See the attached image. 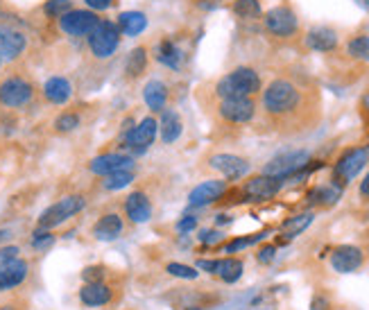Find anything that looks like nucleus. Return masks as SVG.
<instances>
[{
	"instance_id": "nucleus-15",
	"label": "nucleus",
	"mask_w": 369,
	"mask_h": 310,
	"mask_svg": "<svg viewBox=\"0 0 369 310\" xmlns=\"http://www.w3.org/2000/svg\"><path fill=\"white\" fill-rule=\"evenodd\" d=\"M114 299H116V287L109 285L107 281L84 283L82 290H79V301L88 308L109 306V304H114Z\"/></svg>"
},
{
	"instance_id": "nucleus-37",
	"label": "nucleus",
	"mask_w": 369,
	"mask_h": 310,
	"mask_svg": "<svg viewBox=\"0 0 369 310\" xmlns=\"http://www.w3.org/2000/svg\"><path fill=\"white\" fill-rule=\"evenodd\" d=\"M168 274L170 276H177V279H186V281H193L197 279V270L190 268V265H181V263H170L168 265Z\"/></svg>"
},
{
	"instance_id": "nucleus-2",
	"label": "nucleus",
	"mask_w": 369,
	"mask_h": 310,
	"mask_svg": "<svg viewBox=\"0 0 369 310\" xmlns=\"http://www.w3.org/2000/svg\"><path fill=\"white\" fill-rule=\"evenodd\" d=\"M258 91H261V77H258L254 68H247V66H240V68L227 73L216 84V95L220 100L254 98Z\"/></svg>"
},
{
	"instance_id": "nucleus-47",
	"label": "nucleus",
	"mask_w": 369,
	"mask_h": 310,
	"mask_svg": "<svg viewBox=\"0 0 369 310\" xmlns=\"http://www.w3.org/2000/svg\"><path fill=\"white\" fill-rule=\"evenodd\" d=\"M360 197H365L369 199V175L365 177L363 181H360Z\"/></svg>"
},
{
	"instance_id": "nucleus-6",
	"label": "nucleus",
	"mask_w": 369,
	"mask_h": 310,
	"mask_svg": "<svg viewBox=\"0 0 369 310\" xmlns=\"http://www.w3.org/2000/svg\"><path fill=\"white\" fill-rule=\"evenodd\" d=\"M311 161V154L306 150H290V152H283L279 154L270 161L268 166H265L263 175H270V177H277V179H290L292 175L301 172V170L306 168V164Z\"/></svg>"
},
{
	"instance_id": "nucleus-35",
	"label": "nucleus",
	"mask_w": 369,
	"mask_h": 310,
	"mask_svg": "<svg viewBox=\"0 0 369 310\" xmlns=\"http://www.w3.org/2000/svg\"><path fill=\"white\" fill-rule=\"evenodd\" d=\"M71 10H73L71 0H46V5H43V14L50 18H62Z\"/></svg>"
},
{
	"instance_id": "nucleus-16",
	"label": "nucleus",
	"mask_w": 369,
	"mask_h": 310,
	"mask_svg": "<svg viewBox=\"0 0 369 310\" xmlns=\"http://www.w3.org/2000/svg\"><path fill=\"white\" fill-rule=\"evenodd\" d=\"M88 170L98 177H107L114 172H120V170H134V159L127 157V154H102V157H95Z\"/></svg>"
},
{
	"instance_id": "nucleus-27",
	"label": "nucleus",
	"mask_w": 369,
	"mask_h": 310,
	"mask_svg": "<svg viewBox=\"0 0 369 310\" xmlns=\"http://www.w3.org/2000/svg\"><path fill=\"white\" fill-rule=\"evenodd\" d=\"M216 274L225 283H236L242 276V261H238V258H220Z\"/></svg>"
},
{
	"instance_id": "nucleus-18",
	"label": "nucleus",
	"mask_w": 369,
	"mask_h": 310,
	"mask_svg": "<svg viewBox=\"0 0 369 310\" xmlns=\"http://www.w3.org/2000/svg\"><path fill=\"white\" fill-rule=\"evenodd\" d=\"M365 261V254L360 247H353V245H342L338 247L333 254H331V265H333L335 272L340 274H349V272H356L360 265Z\"/></svg>"
},
{
	"instance_id": "nucleus-23",
	"label": "nucleus",
	"mask_w": 369,
	"mask_h": 310,
	"mask_svg": "<svg viewBox=\"0 0 369 310\" xmlns=\"http://www.w3.org/2000/svg\"><path fill=\"white\" fill-rule=\"evenodd\" d=\"M306 43L311 50H317V53H331L338 46V34L331 27H315L308 32Z\"/></svg>"
},
{
	"instance_id": "nucleus-22",
	"label": "nucleus",
	"mask_w": 369,
	"mask_h": 310,
	"mask_svg": "<svg viewBox=\"0 0 369 310\" xmlns=\"http://www.w3.org/2000/svg\"><path fill=\"white\" fill-rule=\"evenodd\" d=\"M73 95V86L66 77H50L46 84H43V98H46L50 105H66Z\"/></svg>"
},
{
	"instance_id": "nucleus-54",
	"label": "nucleus",
	"mask_w": 369,
	"mask_h": 310,
	"mask_svg": "<svg viewBox=\"0 0 369 310\" xmlns=\"http://www.w3.org/2000/svg\"><path fill=\"white\" fill-rule=\"evenodd\" d=\"M0 66H3V57H0Z\"/></svg>"
},
{
	"instance_id": "nucleus-55",
	"label": "nucleus",
	"mask_w": 369,
	"mask_h": 310,
	"mask_svg": "<svg viewBox=\"0 0 369 310\" xmlns=\"http://www.w3.org/2000/svg\"><path fill=\"white\" fill-rule=\"evenodd\" d=\"M367 216H369V211H367Z\"/></svg>"
},
{
	"instance_id": "nucleus-1",
	"label": "nucleus",
	"mask_w": 369,
	"mask_h": 310,
	"mask_svg": "<svg viewBox=\"0 0 369 310\" xmlns=\"http://www.w3.org/2000/svg\"><path fill=\"white\" fill-rule=\"evenodd\" d=\"M263 112L279 129L299 131L317 120L320 98L313 88L299 84L297 79L279 77L265 86ZM311 129V127H308Z\"/></svg>"
},
{
	"instance_id": "nucleus-40",
	"label": "nucleus",
	"mask_w": 369,
	"mask_h": 310,
	"mask_svg": "<svg viewBox=\"0 0 369 310\" xmlns=\"http://www.w3.org/2000/svg\"><path fill=\"white\" fill-rule=\"evenodd\" d=\"M265 233H256V235H249V238H238V240H231V242H227V254H233V252H238V249H245V247H249L252 242H256V240H261Z\"/></svg>"
},
{
	"instance_id": "nucleus-32",
	"label": "nucleus",
	"mask_w": 369,
	"mask_h": 310,
	"mask_svg": "<svg viewBox=\"0 0 369 310\" xmlns=\"http://www.w3.org/2000/svg\"><path fill=\"white\" fill-rule=\"evenodd\" d=\"M233 14L238 18H245V21H252L261 16V3L258 0H236L233 3Z\"/></svg>"
},
{
	"instance_id": "nucleus-20",
	"label": "nucleus",
	"mask_w": 369,
	"mask_h": 310,
	"mask_svg": "<svg viewBox=\"0 0 369 310\" xmlns=\"http://www.w3.org/2000/svg\"><path fill=\"white\" fill-rule=\"evenodd\" d=\"M125 216L129 218V222L134 224H145L152 218V204L145 193H131L125 199Z\"/></svg>"
},
{
	"instance_id": "nucleus-4",
	"label": "nucleus",
	"mask_w": 369,
	"mask_h": 310,
	"mask_svg": "<svg viewBox=\"0 0 369 310\" xmlns=\"http://www.w3.org/2000/svg\"><path fill=\"white\" fill-rule=\"evenodd\" d=\"M88 48L98 59H109L116 50L118 43H120V29L114 23V21L100 18V23L95 25V29L86 36Z\"/></svg>"
},
{
	"instance_id": "nucleus-51",
	"label": "nucleus",
	"mask_w": 369,
	"mask_h": 310,
	"mask_svg": "<svg viewBox=\"0 0 369 310\" xmlns=\"http://www.w3.org/2000/svg\"><path fill=\"white\" fill-rule=\"evenodd\" d=\"M7 238H10V231H5V229H0V242L7 240Z\"/></svg>"
},
{
	"instance_id": "nucleus-25",
	"label": "nucleus",
	"mask_w": 369,
	"mask_h": 310,
	"mask_svg": "<svg viewBox=\"0 0 369 310\" xmlns=\"http://www.w3.org/2000/svg\"><path fill=\"white\" fill-rule=\"evenodd\" d=\"M116 25L125 36H138L147 27V18L143 12H123L118 16Z\"/></svg>"
},
{
	"instance_id": "nucleus-38",
	"label": "nucleus",
	"mask_w": 369,
	"mask_h": 310,
	"mask_svg": "<svg viewBox=\"0 0 369 310\" xmlns=\"http://www.w3.org/2000/svg\"><path fill=\"white\" fill-rule=\"evenodd\" d=\"M82 281H84V283L107 281V268H102V265H91V268H84V272H82Z\"/></svg>"
},
{
	"instance_id": "nucleus-30",
	"label": "nucleus",
	"mask_w": 369,
	"mask_h": 310,
	"mask_svg": "<svg viewBox=\"0 0 369 310\" xmlns=\"http://www.w3.org/2000/svg\"><path fill=\"white\" fill-rule=\"evenodd\" d=\"M157 59L161 64H166L168 68H179V50H177L175 41L164 39L157 46Z\"/></svg>"
},
{
	"instance_id": "nucleus-11",
	"label": "nucleus",
	"mask_w": 369,
	"mask_h": 310,
	"mask_svg": "<svg viewBox=\"0 0 369 310\" xmlns=\"http://www.w3.org/2000/svg\"><path fill=\"white\" fill-rule=\"evenodd\" d=\"M218 114L229 125H245L256 116V102L254 98H231L220 100Z\"/></svg>"
},
{
	"instance_id": "nucleus-28",
	"label": "nucleus",
	"mask_w": 369,
	"mask_h": 310,
	"mask_svg": "<svg viewBox=\"0 0 369 310\" xmlns=\"http://www.w3.org/2000/svg\"><path fill=\"white\" fill-rule=\"evenodd\" d=\"M340 193H342V186H338V183H329V186H320V188L311 190L308 199H311L313 204L331 206V204H335L338 199H340Z\"/></svg>"
},
{
	"instance_id": "nucleus-49",
	"label": "nucleus",
	"mask_w": 369,
	"mask_h": 310,
	"mask_svg": "<svg viewBox=\"0 0 369 310\" xmlns=\"http://www.w3.org/2000/svg\"><path fill=\"white\" fill-rule=\"evenodd\" d=\"M356 5L360 7V10H365L369 14V0H356Z\"/></svg>"
},
{
	"instance_id": "nucleus-14",
	"label": "nucleus",
	"mask_w": 369,
	"mask_h": 310,
	"mask_svg": "<svg viewBox=\"0 0 369 310\" xmlns=\"http://www.w3.org/2000/svg\"><path fill=\"white\" fill-rule=\"evenodd\" d=\"M29 274V263L23 258H10V261H0V292L14 290L25 281Z\"/></svg>"
},
{
	"instance_id": "nucleus-41",
	"label": "nucleus",
	"mask_w": 369,
	"mask_h": 310,
	"mask_svg": "<svg viewBox=\"0 0 369 310\" xmlns=\"http://www.w3.org/2000/svg\"><path fill=\"white\" fill-rule=\"evenodd\" d=\"M195 227H197V218H195V216H183L179 222H177L175 229H177L179 233H190Z\"/></svg>"
},
{
	"instance_id": "nucleus-33",
	"label": "nucleus",
	"mask_w": 369,
	"mask_h": 310,
	"mask_svg": "<svg viewBox=\"0 0 369 310\" xmlns=\"http://www.w3.org/2000/svg\"><path fill=\"white\" fill-rule=\"evenodd\" d=\"M131 181H134V170H120V172L107 175L102 186L107 190H120V188H127Z\"/></svg>"
},
{
	"instance_id": "nucleus-12",
	"label": "nucleus",
	"mask_w": 369,
	"mask_h": 310,
	"mask_svg": "<svg viewBox=\"0 0 369 310\" xmlns=\"http://www.w3.org/2000/svg\"><path fill=\"white\" fill-rule=\"evenodd\" d=\"M281 179H277V177H270V175H258V177H252V179L245 181V186H242V195L247 199H252V202H265V199H272L279 188H281Z\"/></svg>"
},
{
	"instance_id": "nucleus-50",
	"label": "nucleus",
	"mask_w": 369,
	"mask_h": 310,
	"mask_svg": "<svg viewBox=\"0 0 369 310\" xmlns=\"http://www.w3.org/2000/svg\"><path fill=\"white\" fill-rule=\"evenodd\" d=\"M0 310H18L14 304H0Z\"/></svg>"
},
{
	"instance_id": "nucleus-7",
	"label": "nucleus",
	"mask_w": 369,
	"mask_h": 310,
	"mask_svg": "<svg viewBox=\"0 0 369 310\" xmlns=\"http://www.w3.org/2000/svg\"><path fill=\"white\" fill-rule=\"evenodd\" d=\"M263 23H265V29H268L272 36H279V39H290L299 29L297 14L285 5L272 7V10L265 14Z\"/></svg>"
},
{
	"instance_id": "nucleus-9",
	"label": "nucleus",
	"mask_w": 369,
	"mask_h": 310,
	"mask_svg": "<svg viewBox=\"0 0 369 310\" xmlns=\"http://www.w3.org/2000/svg\"><path fill=\"white\" fill-rule=\"evenodd\" d=\"M100 23V16L93 10H71L59 18V27L68 36H88Z\"/></svg>"
},
{
	"instance_id": "nucleus-5",
	"label": "nucleus",
	"mask_w": 369,
	"mask_h": 310,
	"mask_svg": "<svg viewBox=\"0 0 369 310\" xmlns=\"http://www.w3.org/2000/svg\"><path fill=\"white\" fill-rule=\"evenodd\" d=\"M84 206H86V199L82 195H66L41 213L39 227L41 229H55L59 224H64L66 220H71L73 216H77Z\"/></svg>"
},
{
	"instance_id": "nucleus-8",
	"label": "nucleus",
	"mask_w": 369,
	"mask_h": 310,
	"mask_svg": "<svg viewBox=\"0 0 369 310\" xmlns=\"http://www.w3.org/2000/svg\"><path fill=\"white\" fill-rule=\"evenodd\" d=\"M367 159H369V152L365 147H353V150H346L340 159H338L335 170H333V177H335V183L338 186H346L349 181H353L356 177L360 175V170L367 166Z\"/></svg>"
},
{
	"instance_id": "nucleus-39",
	"label": "nucleus",
	"mask_w": 369,
	"mask_h": 310,
	"mask_svg": "<svg viewBox=\"0 0 369 310\" xmlns=\"http://www.w3.org/2000/svg\"><path fill=\"white\" fill-rule=\"evenodd\" d=\"M55 242V235L50 233V229H36L34 231V238H32V247L34 249H48L50 245Z\"/></svg>"
},
{
	"instance_id": "nucleus-3",
	"label": "nucleus",
	"mask_w": 369,
	"mask_h": 310,
	"mask_svg": "<svg viewBox=\"0 0 369 310\" xmlns=\"http://www.w3.org/2000/svg\"><path fill=\"white\" fill-rule=\"evenodd\" d=\"M34 98V86L23 75H10L0 82V105L5 109H25Z\"/></svg>"
},
{
	"instance_id": "nucleus-46",
	"label": "nucleus",
	"mask_w": 369,
	"mask_h": 310,
	"mask_svg": "<svg viewBox=\"0 0 369 310\" xmlns=\"http://www.w3.org/2000/svg\"><path fill=\"white\" fill-rule=\"evenodd\" d=\"M311 310H329V301L324 299V297H315Z\"/></svg>"
},
{
	"instance_id": "nucleus-53",
	"label": "nucleus",
	"mask_w": 369,
	"mask_h": 310,
	"mask_svg": "<svg viewBox=\"0 0 369 310\" xmlns=\"http://www.w3.org/2000/svg\"><path fill=\"white\" fill-rule=\"evenodd\" d=\"M0 12H3V3H0Z\"/></svg>"
},
{
	"instance_id": "nucleus-45",
	"label": "nucleus",
	"mask_w": 369,
	"mask_h": 310,
	"mask_svg": "<svg viewBox=\"0 0 369 310\" xmlns=\"http://www.w3.org/2000/svg\"><path fill=\"white\" fill-rule=\"evenodd\" d=\"M18 256V247H3L0 249V261H10V258H16Z\"/></svg>"
},
{
	"instance_id": "nucleus-34",
	"label": "nucleus",
	"mask_w": 369,
	"mask_h": 310,
	"mask_svg": "<svg viewBox=\"0 0 369 310\" xmlns=\"http://www.w3.org/2000/svg\"><path fill=\"white\" fill-rule=\"evenodd\" d=\"M346 53L353 59H360V62H369V34L353 36L349 46H346Z\"/></svg>"
},
{
	"instance_id": "nucleus-26",
	"label": "nucleus",
	"mask_w": 369,
	"mask_h": 310,
	"mask_svg": "<svg viewBox=\"0 0 369 310\" xmlns=\"http://www.w3.org/2000/svg\"><path fill=\"white\" fill-rule=\"evenodd\" d=\"M143 98H145V105L150 107L152 112H164L168 102V88L164 82H159V79H152V82H147L143 88Z\"/></svg>"
},
{
	"instance_id": "nucleus-21",
	"label": "nucleus",
	"mask_w": 369,
	"mask_h": 310,
	"mask_svg": "<svg viewBox=\"0 0 369 310\" xmlns=\"http://www.w3.org/2000/svg\"><path fill=\"white\" fill-rule=\"evenodd\" d=\"M123 231H125V220L118 216V213H105V216L93 224V235L105 242L120 238Z\"/></svg>"
},
{
	"instance_id": "nucleus-36",
	"label": "nucleus",
	"mask_w": 369,
	"mask_h": 310,
	"mask_svg": "<svg viewBox=\"0 0 369 310\" xmlns=\"http://www.w3.org/2000/svg\"><path fill=\"white\" fill-rule=\"evenodd\" d=\"M77 127H79V116L73 112H66L55 120V129L59 134H71V131H75Z\"/></svg>"
},
{
	"instance_id": "nucleus-19",
	"label": "nucleus",
	"mask_w": 369,
	"mask_h": 310,
	"mask_svg": "<svg viewBox=\"0 0 369 310\" xmlns=\"http://www.w3.org/2000/svg\"><path fill=\"white\" fill-rule=\"evenodd\" d=\"M225 193H227V181L209 179V181H202L199 186H195L193 190H190L188 202H190V206H206V204L220 199Z\"/></svg>"
},
{
	"instance_id": "nucleus-48",
	"label": "nucleus",
	"mask_w": 369,
	"mask_h": 310,
	"mask_svg": "<svg viewBox=\"0 0 369 310\" xmlns=\"http://www.w3.org/2000/svg\"><path fill=\"white\" fill-rule=\"evenodd\" d=\"M363 109H365V114L369 116V88H367V93L363 95Z\"/></svg>"
},
{
	"instance_id": "nucleus-31",
	"label": "nucleus",
	"mask_w": 369,
	"mask_h": 310,
	"mask_svg": "<svg viewBox=\"0 0 369 310\" xmlns=\"http://www.w3.org/2000/svg\"><path fill=\"white\" fill-rule=\"evenodd\" d=\"M145 66H147V50L141 46V48H134L129 53L127 64H125V70H127L129 77H138L145 70Z\"/></svg>"
},
{
	"instance_id": "nucleus-43",
	"label": "nucleus",
	"mask_w": 369,
	"mask_h": 310,
	"mask_svg": "<svg viewBox=\"0 0 369 310\" xmlns=\"http://www.w3.org/2000/svg\"><path fill=\"white\" fill-rule=\"evenodd\" d=\"M199 240H202L204 245H216V242L222 240V233H220V231H209V229H204V231L199 233Z\"/></svg>"
},
{
	"instance_id": "nucleus-13",
	"label": "nucleus",
	"mask_w": 369,
	"mask_h": 310,
	"mask_svg": "<svg viewBox=\"0 0 369 310\" xmlns=\"http://www.w3.org/2000/svg\"><path fill=\"white\" fill-rule=\"evenodd\" d=\"M25 48H27V39L21 29L0 25V57H3V62H16L25 53Z\"/></svg>"
},
{
	"instance_id": "nucleus-42",
	"label": "nucleus",
	"mask_w": 369,
	"mask_h": 310,
	"mask_svg": "<svg viewBox=\"0 0 369 310\" xmlns=\"http://www.w3.org/2000/svg\"><path fill=\"white\" fill-rule=\"evenodd\" d=\"M275 254H277V247H275V245H265V247L258 249V256H256V258H258V263L268 265V263H272Z\"/></svg>"
},
{
	"instance_id": "nucleus-29",
	"label": "nucleus",
	"mask_w": 369,
	"mask_h": 310,
	"mask_svg": "<svg viewBox=\"0 0 369 310\" xmlns=\"http://www.w3.org/2000/svg\"><path fill=\"white\" fill-rule=\"evenodd\" d=\"M313 220H315L313 213H299V216L285 220L281 224V233L285 238H294V235H299L301 231H306V229L313 224Z\"/></svg>"
},
{
	"instance_id": "nucleus-24",
	"label": "nucleus",
	"mask_w": 369,
	"mask_h": 310,
	"mask_svg": "<svg viewBox=\"0 0 369 310\" xmlns=\"http://www.w3.org/2000/svg\"><path fill=\"white\" fill-rule=\"evenodd\" d=\"M159 131L164 143H175L181 136V118L175 109H164L159 120Z\"/></svg>"
},
{
	"instance_id": "nucleus-10",
	"label": "nucleus",
	"mask_w": 369,
	"mask_h": 310,
	"mask_svg": "<svg viewBox=\"0 0 369 310\" xmlns=\"http://www.w3.org/2000/svg\"><path fill=\"white\" fill-rule=\"evenodd\" d=\"M157 131H159L157 118L147 116V118H143L141 122L134 125V127H131L127 134L123 136V141L134 154H143V152H147V147L154 143V138H157Z\"/></svg>"
},
{
	"instance_id": "nucleus-17",
	"label": "nucleus",
	"mask_w": 369,
	"mask_h": 310,
	"mask_svg": "<svg viewBox=\"0 0 369 310\" xmlns=\"http://www.w3.org/2000/svg\"><path fill=\"white\" fill-rule=\"evenodd\" d=\"M209 164L213 170L222 172L227 181L242 179L249 172V164L242 157H236V154H216V157H211Z\"/></svg>"
},
{
	"instance_id": "nucleus-44",
	"label": "nucleus",
	"mask_w": 369,
	"mask_h": 310,
	"mask_svg": "<svg viewBox=\"0 0 369 310\" xmlns=\"http://www.w3.org/2000/svg\"><path fill=\"white\" fill-rule=\"evenodd\" d=\"M84 3L88 5V10H93V12H105V10H109V7H114L116 0H84Z\"/></svg>"
},
{
	"instance_id": "nucleus-52",
	"label": "nucleus",
	"mask_w": 369,
	"mask_h": 310,
	"mask_svg": "<svg viewBox=\"0 0 369 310\" xmlns=\"http://www.w3.org/2000/svg\"><path fill=\"white\" fill-rule=\"evenodd\" d=\"M218 222H220V224H227V222H231V218H227V216H220V218H218Z\"/></svg>"
}]
</instances>
